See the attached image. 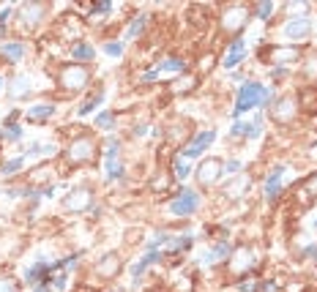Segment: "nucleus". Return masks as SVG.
<instances>
[{
    "mask_svg": "<svg viewBox=\"0 0 317 292\" xmlns=\"http://www.w3.org/2000/svg\"><path fill=\"white\" fill-rule=\"evenodd\" d=\"M263 90H265V85H260V82H243L241 90H238V99H235V110H233L235 120L243 117L249 110L263 104Z\"/></svg>",
    "mask_w": 317,
    "mask_h": 292,
    "instance_id": "nucleus-1",
    "label": "nucleus"
},
{
    "mask_svg": "<svg viewBox=\"0 0 317 292\" xmlns=\"http://www.w3.org/2000/svg\"><path fill=\"white\" fill-rule=\"evenodd\" d=\"M197 208H200V194L192 191V188H181V191L172 197V202H170L172 216H192Z\"/></svg>",
    "mask_w": 317,
    "mask_h": 292,
    "instance_id": "nucleus-2",
    "label": "nucleus"
},
{
    "mask_svg": "<svg viewBox=\"0 0 317 292\" xmlns=\"http://www.w3.org/2000/svg\"><path fill=\"white\" fill-rule=\"evenodd\" d=\"M93 150H96L93 137H77V140H71L66 156H69L71 164H82V161H88V158L93 156Z\"/></svg>",
    "mask_w": 317,
    "mask_h": 292,
    "instance_id": "nucleus-3",
    "label": "nucleus"
},
{
    "mask_svg": "<svg viewBox=\"0 0 317 292\" xmlns=\"http://www.w3.org/2000/svg\"><path fill=\"white\" fill-rule=\"evenodd\" d=\"M90 74L82 69V66H66L63 71H60V85H63V90H82L85 85H88Z\"/></svg>",
    "mask_w": 317,
    "mask_h": 292,
    "instance_id": "nucleus-4",
    "label": "nucleus"
},
{
    "mask_svg": "<svg viewBox=\"0 0 317 292\" xmlns=\"http://www.w3.org/2000/svg\"><path fill=\"white\" fill-rule=\"evenodd\" d=\"M90 202H93V191H90L88 186H77V188H71L69 194H66V199H63V205L69 208V211H88L90 208Z\"/></svg>",
    "mask_w": 317,
    "mask_h": 292,
    "instance_id": "nucleus-5",
    "label": "nucleus"
},
{
    "mask_svg": "<svg viewBox=\"0 0 317 292\" xmlns=\"http://www.w3.org/2000/svg\"><path fill=\"white\" fill-rule=\"evenodd\" d=\"M249 22V11L246 6H230L224 8V17H222V28L230 30V33H238L243 25Z\"/></svg>",
    "mask_w": 317,
    "mask_h": 292,
    "instance_id": "nucleus-6",
    "label": "nucleus"
},
{
    "mask_svg": "<svg viewBox=\"0 0 317 292\" xmlns=\"http://www.w3.org/2000/svg\"><path fill=\"white\" fill-rule=\"evenodd\" d=\"M213 142H216V131H202V134H197L192 140V145L186 147V150L181 153L183 158H186V161H192V158H197V156H202V153L208 150V147L213 145Z\"/></svg>",
    "mask_w": 317,
    "mask_h": 292,
    "instance_id": "nucleus-7",
    "label": "nucleus"
},
{
    "mask_svg": "<svg viewBox=\"0 0 317 292\" xmlns=\"http://www.w3.org/2000/svg\"><path fill=\"white\" fill-rule=\"evenodd\" d=\"M222 167H224L222 158H205V161L200 164V170H197V181H200L202 186L216 183L219 178H222Z\"/></svg>",
    "mask_w": 317,
    "mask_h": 292,
    "instance_id": "nucleus-8",
    "label": "nucleus"
},
{
    "mask_svg": "<svg viewBox=\"0 0 317 292\" xmlns=\"http://www.w3.org/2000/svg\"><path fill=\"white\" fill-rule=\"evenodd\" d=\"M282 172H284V164H279V167L265 178V199H268V202H276L279 194H282Z\"/></svg>",
    "mask_w": 317,
    "mask_h": 292,
    "instance_id": "nucleus-9",
    "label": "nucleus"
},
{
    "mask_svg": "<svg viewBox=\"0 0 317 292\" xmlns=\"http://www.w3.org/2000/svg\"><path fill=\"white\" fill-rule=\"evenodd\" d=\"M295 110H298V101H295L293 96H282V99L276 101V107H274V117L279 123H287L290 117L295 115Z\"/></svg>",
    "mask_w": 317,
    "mask_h": 292,
    "instance_id": "nucleus-10",
    "label": "nucleus"
},
{
    "mask_svg": "<svg viewBox=\"0 0 317 292\" xmlns=\"http://www.w3.org/2000/svg\"><path fill=\"white\" fill-rule=\"evenodd\" d=\"M309 30H312L309 17H295L284 25V36H287V38H304V36H309Z\"/></svg>",
    "mask_w": 317,
    "mask_h": 292,
    "instance_id": "nucleus-11",
    "label": "nucleus"
},
{
    "mask_svg": "<svg viewBox=\"0 0 317 292\" xmlns=\"http://www.w3.org/2000/svg\"><path fill=\"white\" fill-rule=\"evenodd\" d=\"M246 58V41L243 38H235L227 49V58H224V69H235V66L241 63Z\"/></svg>",
    "mask_w": 317,
    "mask_h": 292,
    "instance_id": "nucleus-12",
    "label": "nucleus"
},
{
    "mask_svg": "<svg viewBox=\"0 0 317 292\" xmlns=\"http://www.w3.org/2000/svg\"><path fill=\"white\" fill-rule=\"evenodd\" d=\"M158 71H186V63H183L181 58H167V60H161V63L156 66V71H145V74H142V82L156 79Z\"/></svg>",
    "mask_w": 317,
    "mask_h": 292,
    "instance_id": "nucleus-13",
    "label": "nucleus"
},
{
    "mask_svg": "<svg viewBox=\"0 0 317 292\" xmlns=\"http://www.w3.org/2000/svg\"><path fill=\"white\" fill-rule=\"evenodd\" d=\"M112 150L107 153V181H118L123 175V164H120V156H118V142L110 145Z\"/></svg>",
    "mask_w": 317,
    "mask_h": 292,
    "instance_id": "nucleus-14",
    "label": "nucleus"
},
{
    "mask_svg": "<svg viewBox=\"0 0 317 292\" xmlns=\"http://www.w3.org/2000/svg\"><path fill=\"white\" fill-rule=\"evenodd\" d=\"M44 14H47L44 6H25L22 8V25L25 28H36V22H41Z\"/></svg>",
    "mask_w": 317,
    "mask_h": 292,
    "instance_id": "nucleus-15",
    "label": "nucleus"
},
{
    "mask_svg": "<svg viewBox=\"0 0 317 292\" xmlns=\"http://www.w3.org/2000/svg\"><path fill=\"white\" fill-rule=\"evenodd\" d=\"M25 115L30 117V120H49V117L55 115V104H36V107H28V112Z\"/></svg>",
    "mask_w": 317,
    "mask_h": 292,
    "instance_id": "nucleus-16",
    "label": "nucleus"
},
{
    "mask_svg": "<svg viewBox=\"0 0 317 292\" xmlns=\"http://www.w3.org/2000/svg\"><path fill=\"white\" fill-rule=\"evenodd\" d=\"M96 273L104 276V279L115 276V273H118V257H115V254H107V257H101V262L96 265Z\"/></svg>",
    "mask_w": 317,
    "mask_h": 292,
    "instance_id": "nucleus-17",
    "label": "nucleus"
},
{
    "mask_svg": "<svg viewBox=\"0 0 317 292\" xmlns=\"http://www.w3.org/2000/svg\"><path fill=\"white\" fill-rule=\"evenodd\" d=\"M298 107L306 115H317V90H304L298 99Z\"/></svg>",
    "mask_w": 317,
    "mask_h": 292,
    "instance_id": "nucleus-18",
    "label": "nucleus"
},
{
    "mask_svg": "<svg viewBox=\"0 0 317 292\" xmlns=\"http://www.w3.org/2000/svg\"><path fill=\"white\" fill-rule=\"evenodd\" d=\"M14 117H17V115H11L6 123H3V140H8V142H19V140H22V134H25L22 126L14 123Z\"/></svg>",
    "mask_w": 317,
    "mask_h": 292,
    "instance_id": "nucleus-19",
    "label": "nucleus"
},
{
    "mask_svg": "<svg viewBox=\"0 0 317 292\" xmlns=\"http://www.w3.org/2000/svg\"><path fill=\"white\" fill-rule=\"evenodd\" d=\"M252 262H254V254H252V249H246V246H241V249H238V259H233V270L252 268Z\"/></svg>",
    "mask_w": 317,
    "mask_h": 292,
    "instance_id": "nucleus-20",
    "label": "nucleus"
},
{
    "mask_svg": "<svg viewBox=\"0 0 317 292\" xmlns=\"http://www.w3.org/2000/svg\"><path fill=\"white\" fill-rule=\"evenodd\" d=\"M25 55V44H19V41H11V44H3V58L8 60V63H17L19 58Z\"/></svg>",
    "mask_w": 317,
    "mask_h": 292,
    "instance_id": "nucleus-21",
    "label": "nucleus"
},
{
    "mask_svg": "<svg viewBox=\"0 0 317 292\" xmlns=\"http://www.w3.org/2000/svg\"><path fill=\"white\" fill-rule=\"evenodd\" d=\"M230 252H233V246H230V243H219L216 249H213V252H208L205 257H202V265H211V262H219V259H224V257H227Z\"/></svg>",
    "mask_w": 317,
    "mask_h": 292,
    "instance_id": "nucleus-22",
    "label": "nucleus"
},
{
    "mask_svg": "<svg viewBox=\"0 0 317 292\" xmlns=\"http://www.w3.org/2000/svg\"><path fill=\"white\" fill-rule=\"evenodd\" d=\"M28 93H30V79L22 74L11 82V93L8 96H11V99H22V96H28Z\"/></svg>",
    "mask_w": 317,
    "mask_h": 292,
    "instance_id": "nucleus-23",
    "label": "nucleus"
},
{
    "mask_svg": "<svg viewBox=\"0 0 317 292\" xmlns=\"http://www.w3.org/2000/svg\"><path fill=\"white\" fill-rule=\"evenodd\" d=\"M71 58H74V60H93L96 58V49L90 47V44H82V41H79V44L71 47Z\"/></svg>",
    "mask_w": 317,
    "mask_h": 292,
    "instance_id": "nucleus-24",
    "label": "nucleus"
},
{
    "mask_svg": "<svg viewBox=\"0 0 317 292\" xmlns=\"http://www.w3.org/2000/svg\"><path fill=\"white\" fill-rule=\"evenodd\" d=\"M298 58V49H274L271 52V60H274L276 66L282 63V60H295Z\"/></svg>",
    "mask_w": 317,
    "mask_h": 292,
    "instance_id": "nucleus-25",
    "label": "nucleus"
},
{
    "mask_svg": "<svg viewBox=\"0 0 317 292\" xmlns=\"http://www.w3.org/2000/svg\"><path fill=\"white\" fill-rule=\"evenodd\" d=\"M22 164H25V156H17V158H11V161H3L0 172H3V175H14L17 170H22Z\"/></svg>",
    "mask_w": 317,
    "mask_h": 292,
    "instance_id": "nucleus-26",
    "label": "nucleus"
},
{
    "mask_svg": "<svg viewBox=\"0 0 317 292\" xmlns=\"http://www.w3.org/2000/svg\"><path fill=\"white\" fill-rule=\"evenodd\" d=\"M101 101H104V93H101V90H99V93H96L93 99H88V101H85L82 107H79V115H90V112H93L96 107L101 104Z\"/></svg>",
    "mask_w": 317,
    "mask_h": 292,
    "instance_id": "nucleus-27",
    "label": "nucleus"
},
{
    "mask_svg": "<svg viewBox=\"0 0 317 292\" xmlns=\"http://www.w3.org/2000/svg\"><path fill=\"white\" fill-rule=\"evenodd\" d=\"M96 126H99V129H110L112 123H115V112H101L99 117H96Z\"/></svg>",
    "mask_w": 317,
    "mask_h": 292,
    "instance_id": "nucleus-28",
    "label": "nucleus"
},
{
    "mask_svg": "<svg viewBox=\"0 0 317 292\" xmlns=\"http://www.w3.org/2000/svg\"><path fill=\"white\" fill-rule=\"evenodd\" d=\"M104 52L110 55V58H120V55H123V44H120V41H110V44H104Z\"/></svg>",
    "mask_w": 317,
    "mask_h": 292,
    "instance_id": "nucleus-29",
    "label": "nucleus"
},
{
    "mask_svg": "<svg viewBox=\"0 0 317 292\" xmlns=\"http://www.w3.org/2000/svg\"><path fill=\"white\" fill-rule=\"evenodd\" d=\"M148 22V17L145 14H140V17L134 19V22H131V28H129V38H134V36H140L142 33V25Z\"/></svg>",
    "mask_w": 317,
    "mask_h": 292,
    "instance_id": "nucleus-30",
    "label": "nucleus"
},
{
    "mask_svg": "<svg viewBox=\"0 0 317 292\" xmlns=\"http://www.w3.org/2000/svg\"><path fill=\"white\" fill-rule=\"evenodd\" d=\"M33 153H47V156H52L55 145H28V153H25V156H33Z\"/></svg>",
    "mask_w": 317,
    "mask_h": 292,
    "instance_id": "nucleus-31",
    "label": "nucleus"
},
{
    "mask_svg": "<svg viewBox=\"0 0 317 292\" xmlns=\"http://www.w3.org/2000/svg\"><path fill=\"white\" fill-rule=\"evenodd\" d=\"M189 246H192V238H189V235H183V238H172V240H170V249H172V252H178V249H189Z\"/></svg>",
    "mask_w": 317,
    "mask_h": 292,
    "instance_id": "nucleus-32",
    "label": "nucleus"
},
{
    "mask_svg": "<svg viewBox=\"0 0 317 292\" xmlns=\"http://www.w3.org/2000/svg\"><path fill=\"white\" fill-rule=\"evenodd\" d=\"M107 11H112V3H110V0H99V3L90 8V14H93V17H99V14H107Z\"/></svg>",
    "mask_w": 317,
    "mask_h": 292,
    "instance_id": "nucleus-33",
    "label": "nucleus"
},
{
    "mask_svg": "<svg viewBox=\"0 0 317 292\" xmlns=\"http://www.w3.org/2000/svg\"><path fill=\"white\" fill-rule=\"evenodd\" d=\"M172 167H175V175L181 178V181L189 175V164H186V158H183V161H181V158H175V161H172Z\"/></svg>",
    "mask_w": 317,
    "mask_h": 292,
    "instance_id": "nucleus-34",
    "label": "nucleus"
},
{
    "mask_svg": "<svg viewBox=\"0 0 317 292\" xmlns=\"http://www.w3.org/2000/svg\"><path fill=\"white\" fill-rule=\"evenodd\" d=\"M257 14H260V19H268L271 14H274V3H260V6H257Z\"/></svg>",
    "mask_w": 317,
    "mask_h": 292,
    "instance_id": "nucleus-35",
    "label": "nucleus"
},
{
    "mask_svg": "<svg viewBox=\"0 0 317 292\" xmlns=\"http://www.w3.org/2000/svg\"><path fill=\"white\" fill-rule=\"evenodd\" d=\"M241 170V161H238V158H233V161H227L222 167V175H230V172H238Z\"/></svg>",
    "mask_w": 317,
    "mask_h": 292,
    "instance_id": "nucleus-36",
    "label": "nucleus"
},
{
    "mask_svg": "<svg viewBox=\"0 0 317 292\" xmlns=\"http://www.w3.org/2000/svg\"><path fill=\"white\" fill-rule=\"evenodd\" d=\"M8 14H11V8H3V11H0V33H3V28H6V19H8Z\"/></svg>",
    "mask_w": 317,
    "mask_h": 292,
    "instance_id": "nucleus-37",
    "label": "nucleus"
},
{
    "mask_svg": "<svg viewBox=\"0 0 317 292\" xmlns=\"http://www.w3.org/2000/svg\"><path fill=\"white\" fill-rule=\"evenodd\" d=\"M260 287H263L260 292H279V290H276V284H274V281H265V284H260Z\"/></svg>",
    "mask_w": 317,
    "mask_h": 292,
    "instance_id": "nucleus-38",
    "label": "nucleus"
},
{
    "mask_svg": "<svg viewBox=\"0 0 317 292\" xmlns=\"http://www.w3.org/2000/svg\"><path fill=\"white\" fill-rule=\"evenodd\" d=\"M0 292H14V284L11 281H0Z\"/></svg>",
    "mask_w": 317,
    "mask_h": 292,
    "instance_id": "nucleus-39",
    "label": "nucleus"
},
{
    "mask_svg": "<svg viewBox=\"0 0 317 292\" xmlns=\"http://www.w3.org/2000/svg\"><path fill=\"white\" fill-rule=\"evenodd\" d=\"M306 254H309V257L317 262V246H309V249H306Z\"/></svg>",
    "mask_w": 317,
    "mask_h": 292,
    "instance_id": "nucleus-40",
    "label": "nucleus"
},
{
    "mask_svg": "<svg viewBox=\"0 0 317 292\" xmlns=\"http://www.w3.org/2000/svg\"><path fill=\"white\" fill-rule=\"evenodd\" d=\"M0 90H3V76H0Z\"/></svg>",
    "mask_w": 317,
    "mask_h": 292,
    "instance_id": "nucleus-41",
    "label": "nucleus"
}]
</instances>
